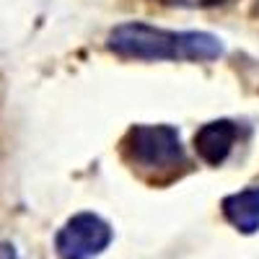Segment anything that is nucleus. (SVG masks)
Listing matches in <instances>:
<instances>
[{"instance_id":"obj_2","label":"nucleus","mask_w":259,"mask_h":259,"mask_svg":"<svg viewBox=\"0 0 259 259\" xmlns=\"http://www.w3.org/2000/svg\"><path fill=\"white\" fill-rule=\"evenodd\" d=\"M127 156L143 168H168L184 158L179 133L168 124H135L124 138Z\"/></svg>"},{"instance_id":"obj_5","label":"nucleus","mask_w":259,"mask_h":259,"mask_svg":"<svg viewBox=\"0 0 259 259\" xmlns=\"http://www.w3.org/2000/svg\"><path fill=\"white\" fill-rule=\"evenodd\" d=\"M223 212L231 226H236L241 233L259 231V187L228 194L223 200Z\"/></svg>"},{"instance_id":"obj_4","label":"nucleus","mask_w":259,"mask_h":259,"mask_svg":"<svg viewBox=\"0 0 259 259\" xmlns=\"http://www.w3.org/2000/svg\"><path fill=\"white\" fill-rule=\"evenodd\" d=\"M236 135H239L236 133V124L228 122V119L207 122L197 130V135H194V148H197V153L205 163L218 166L228 158Z\"/></svg>"},{"instance_id":"obj_7","label":"nucleus","mask_w":259,"mask_h":259,"mask_svg":"<svg viewBox=\"0 0 259 259\" xmlns=\"http://www.w3.org/2000/svg\"><path fill=\"white\" fill-rule=\"evenodd\" d=\"M163 3H182V0H163Z\"/></svg>"},{"instance_id":"obj_3","label":"nucleus","mask_w":259,"mask_h":259,"mask_svg":"<svg viewBox=\"0 0 259 259\" xmlns=\"http://www.w3.org/2000/svg\"><path fill=\"white\" fill-rule=\"evenodd\" d=\"M112 241V228L94 212H78L65 223L55 239L60 259H94Z\"/></svg>"},{"instance_id":"obj_6","label":"nucleus","mask_w":259,"mask_h":259,"mask_svg":"<svg viewBox=\"0 0 259 259\" xmlns=\"http://www.w3.org/2000/svg\"><path fill=\"white\" fill-rule=\"evenodd\" d=\"M0 259H18L16 256V249L11 244H0Z\"/></svg>"},{"instance_id":"obj_1","label":"nucleus","mask_w":259,"mask_h":259,"mask_svg":"<svg viewBox=\"0 0 259 259\" xmlns=\"http://www.w3.org/2000/svg\"><path fill=\"white\" fill-rule=\"evenodd\" d=\"M109 50L133 60H215L223 55L207 31H166L148 24H122L109 34Z\"/></svg>"}]
</instances>
